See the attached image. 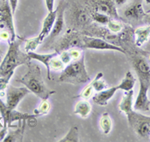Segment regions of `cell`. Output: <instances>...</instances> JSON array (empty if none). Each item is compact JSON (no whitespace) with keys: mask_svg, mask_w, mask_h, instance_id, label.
I'll return each instance as SVG.
<instances>
[{"mask_svg":"<svg viewBox=\"0 0 150 142\" xmlns=\"http://www.w3.org/2000/svg\"><path fill=\"white\" fill-rule=\"evenodd\" d=\"M89 83L92 85V87H93L95 92H98V91H101V90H103V89L108 87L107 83H106L105 80L103 79L102 72H98L97 75L94 77L93 80H90V82Z\"/></svg>","mask_w":150,"mask_h":142,"instance_id":"cell-24","label":"cell"},{"mask_svg":"<svg viewBox=\"0 0 150 142\" xmlns=\"http://www.w3.org/2000/svg\"><path fill=\"white\" fill-rule=\"evenodd\" d=\"M13 17L14 14L11 10L8 0H1L0 1V30H7L10 33V41L17 39Z\"/></svg>","mask_w":150,"mask_h":142,"instance_id":"cell-6","label":"cell"},{"mask_svg":"<svg viewBox=\"0 0 150 142\" xmlns=\"http://www.w3.org/2000/svg\"><path fill=\"white\" fill-rule=\"evenodd\" d=\"M27 72L25 75L18 79V82L23 84V86H25L30 92L41 99H49V97L54 94L55 91L47 88L40 66L37 63L31 62V60L27 62Z\"/></svg>","mask_w":150,"mask_h":142,"instance_id":"cell-1","label":"cell"},{"mask_svg":"<svg viewBox=\"0 0 150 142\" xmlns=\"http://www.w3.org/2000/svg\"><path fill=\"white\" fill-rule=\"evenodd\" d=\"M49 67H50V70L61 71L65 67V65L63 62L61 61V59L59 58V55L57 54V55H55L54 57H52L51 60H50Z\"/></svg>","mask_w":150,"mask_h":142,"instance_id":"cell-31","label":"cell"},{"mask_svg":"<svg viewBox=\"0 0 150 142\" xmlns=\"http://www.w3.org/2000/svg\"><path fill=\"white\" fill-rule=\"evenodd\" d=\"M0 40L1 41H10L11 36L7 30H0Z\"/></svg>","mask_w":150,"mask_h":142,"instance_id":"cell-35","label":"cell"},{"mask_svg":"<svg viewBox=\"0 0 150 142\" xmlns=\"http://www.w3.org/2000/svg\"><path fill=\"white\" fill-rule=\"evenodd\" d=\"M30 91L24 87H15L13 85H9L6 88V104L12 109H16L20 101L25 97Z\"/></svg>","mask_w":150,"mask_h":142,"instance_id":"cell-10","label":"cell"},{"mask_svg":"<svg viewBox=\"0 0 150 142\" xmlns=\"http://www.w3.org/2000/svg\"><path fill=\"white\" fill-rule=\"evenodd\" d=\"M58 55H59V58L61 59V61L64 63V65H67V64L72 61L68 50H62V51L58 52Z\"/></svg>","mask_w":150,"mask_h":142,"instance_id":"cell-34","label":"cell"},{"mask_svg":"<svg viewBox=\"0 0 150 142\" xmlns=\"http://www.w3.org/2000/svg\"><path fill=\"white\" fill-rule=\"evenodd\" d=\"M81 49H93V50H112V51L121 52L127 55V52L122 47L110 43L106 40L94 36H87L82 34V44Z\"/></svg>","mask_w":150,"mask_h":142,"instance_id":"cell-7","label":"cell"},{"mask_svg":"<svg viewBox=\"0 0 150 142\" xmlns=\"http://www.w3.org/2000/svg\"><path fill=\"white\" fill-rule=\"evenodd\" d=\"M80 138H79V130L76 126H72L69 129L68 132L66 133L63 138H61L58 142H79Z\"/></svg>","mask_w":150,"mask_h":142,"instance_id":"cell-27","label":"cell"},{"mask_svg":"<svg viewBox=\"0 0 150 142\" xmlns=\"http://www.w3.org/2000/svg\"><path fill=\"white\" fill-rule=\"evenodd\" d=\"M99 127H100V130L104 135L110 134L113 127V120L109 115V113L104 112L101 115L100 119H99Z\"/></svg>","mask_w":150,"mask_h":142,"instance_id":"cell-23","label":"cell"},{"mask_svg":"<svg viewBox=\"0 0 150 142\" xmlns=\"http://www.w3.org/2000/svg\"><path fill=\"white\" fill-rule=\"evenodd\" d=\"M50 109H51V104H50L49 100L42 99L40 104L34 109L33 114H35L37 117L44 116V115H47L50 112Z\"/></svg>","mask_w":150,"mask_h":142,"instance_id":"cell-25","label":"cell"},{"mask_svg":"<svg viewBox=\"0 0 150 142\" xmlns=\"http://www.w3.org/2000/svg\"><path fill=\"white\" fill-rule=\"evenodd\" d=\"M42 41L38 38V36H35L33 38H29V39L24 40V52L28 53V52L35 51L38 47L40 46V44Z\"/></svg>","mask_w":150,"mask_h":142,"instance_id":"cell-26","label":"cell"},{"mask_svg":"<svg viewBox=\"0 0 150 142\" xmlns=\"http://www.w3.org/2000/svg\"><path fill=\"white\" fill-rule=\"evenodd\" d=\"M146 5H150V0H144Z\"/></svg>","mask_w":150,"mask_h":142,"instance_id":"cell-42","label":"cell"},{"mask_svg":"<svg viewBox=\"0 0 150 142\" xmlns=\"http://www.w3.org/2000/svg\"><path fill=\"white\" fill-rule=\"evenodd\" d=\"M9 128L7 126H4L2 129H0V141H3L4 138L6 137L7 133H8Z\"/></svg>","mask_w":150,"mask_h":142,"instance_id":"cell-38","label":"cell"},{"mask_svg":"<svg viewBox=\"0 0 150 142\" xmlns=\"http://www.w3.org/2000/svg\"><path fill=\"white\" fill-rule=\"evenodd\" d=\"M91 110H92V105L89 102V100L82 98L81 100H79L76 103L73 113L75 115H77V116L81 117V118H87L90 115Z\"/></svg>","mask_w":150,"mask_h":142,"instance_id":"cell-20","label":"cell"},{"mask_svg":"<svg viewBox=\"0 0 150 142\" xmlns=\"http://www.w3.org/2000/svg\"><path fill=\"white\" fill-rule=\"evenodd\" d=\"M67 50H68L69 55H70V57H71L72 61H73V60H76V59L80 58L82 55H83L80 48L72 47V48H69V49H67Z\"/></svg>","mask_w":150,"mask_h":142,"instance_id":"cell-33","label":"cell"},{"mask_svg":"<svg viewBox=\"0 0 150 142\" xmlns=\"http://www.w3.org/2000/svg\"><path fill=\"white\" fill-rule=\"evenodd\" d=\"M27 54V57L29 60H34V61H37V62H40L42 63L43 65L45 66L46 68V71H47V77L48 79H50V67H49V63H50V60H51L52 57H54L55 55L58 54L57 51H54V52H51V53H47V54H44V53H37L35 51H32V52H28Z\"/></svg>","mask_w":150,"mask_h":142,"instance_id":"cell-16","label":"cell"},{"mask_svg":"<svg viewBox=\"0 0 150 142\" xmlns=\"http://www.w3.org/2000/svg\"><path fill=\"white\" fill-rule=\"evenodd\" d=\"M0 114L3 119L4 126H7L8 128L14 127V123L16 122H20L22 120H28L37 118L35 114H29V113H22L19 112L16 109H12V108L7 106V104L4 102L0 97Z\"/></svg>","mask_w":150,"mask_h":142,"instance_id":"cell-5","label":"cell"},{"mask_svg":"<svg viewBox=\"0 0 150 142\" xmlns=\"http://www.w3.org/2000/svg\"><path fill=\"white\" fill-rule=\"evenodd\" d=\"M9 5L11 7V10L13 12V14L16 13V10H17L18 7V0H8Z\"/></svg>","mask_w":150,"mask_h":142,"instance_id":"cell-36","label":"cell"},{"mask_svg":"<svg viewBox=\"0 0 150 142\" xmlns=\"http://www.w3.org/2000/svg\"><path fill=\"white\" fill-rule=\"evenodd\" d=\"M14 75V72L9 73L8 75L0 77V97H3L6 94V88L9 84V81L12 78V76Z\"/></svg>","mask_w":150,"mask_h":142,"instance_id":"cell-30","label":"cell"},{"mask_svg":"<svg viewBox=\"0 0 150 142\" xmlns=\"http://www.w3.org/2000/svg\"><path fill=\"white\" fill-rule=\"evenodd\" d=\"M73 22L76 24V26H83L88 25L92 21L91 18V10H87V8H76V10L73 12Z\"/></svg>","mask_w":150,"mask_h":142,"instance_id":"cell-17","label":"cell"},{"mask_svg":"<svg viewBox=\"0 0 150 142\" xmlns=\"http://www.w3.org/2000/svg\"><path fill=\"white\" fill-rule=\"evenodd\" d=\"M143 22L145 23V24H150V12L149 13H146L145 14V16L143 17Z\"/></svg>","mask_w":150,"mask_h":142,"instance_id":"cell-40","label":"cell"},{"mask_svg":"<svg viewBox=\"0 0 150 142\" xmlns=\"http://www.w3.org/2000/svg\"><path fill=\"white\" fill-rule=\"evenodd\" d=\"M106 25H107L108 30H109L111 33H114V34L120 33L122 31L123 27H124L123 23H121L119 20H117V19H110Z\"/></svg>","mask_w":150,"mask_h":142,"instance_id":"cell-29","label":"cell"},{"mask_svg":"<svg viewBox=\"0 0 150 142\" xmlns=\"http://www.w3.org/2000/svg\"><path fill=\"white\" fill-rule=\"evenodd\" d=\"M8 43V51L0 63V77L12 73L18 66L27 63L29 61L27 54L20 50V40L15 39L14 41Z\"/></svg>","mask_w":150,"mask_h":142,"instance_id":"cell-3","label":"cell"},{"mask_svg":"<svg viewBox=\"0 0 150 142\" xmlns=\"http://www.w3.org/2000/svg\"><path fill=\"white\" fill-rule=\"evenodd\" d=\"M54 4H55V0H45V5H46L48 11L54 10Z\"/></svg>","mask_w":150,"mask_h":142,"instance_id":"cell-37","label":"cell"},{"mask_svg":"<svg viewBox=\"0 0 150 142\" xmlns=\"http://www.w3.org/2000/svg\"><path fill=\"white\" fill-rule=\"evenodd\" d=\"M89 7L92 8V10L102 12L107 14L108 16L113 19L121 20L117 13V8L114 0H85Z\"/></svg>","mask_w":150,"mask_h":142,"instance_id":"cell-9","label":"cell"},{"mask_svg":"<svg viewBox=\"0 0 150 142\" xmlns=\"http://www.w3.org/2000/svg\"><path fill=\"white\" fill-rule=\"evenodd\" d=\"M57 16V9H54L52 11H48V14L46 15V17L44 18L42 22V28H41L40 33L38 34V38L41 40V41H44L45 38L49 35L50 31H51L53 24L55 22V19H56Z\"/></svg>","mask_w":150,"mask_h":142,"instance_id":"cell-15","label":"cell"},{"mask_svg":"<svg viewBox=\"0 0 150 142\" xmlns=\"http://www.w3.org/2000/svg\"><path fill=\"white\" fill-rule=\"evenodd\" d=\"M119 90L118 86H113V87H107L101 91L95 92L92 96V101L93 103H95L96 105L99 106H106L108 104V102L112 99V97L114 96L116 91Z\"/></svg>","mask_w":150,"mask_h":142,"instance_id":"cell-13","label":"cell"},{"mask_svg":"<svg viewBox=\"0 0 150 142\" xmlns=\"http://www.w3.org/2000/svg\"><path fill=\"white\" fill-rule=\"evenodd\" d=\"M26 120H22L19 124V126L14 130H8L6 137L4 138L3 142H16V141H22L23 140V135H24V130H25V125H26Z\"/></svg>","mask_w":150,"mask_h":142,"instance_id":"cell-21","label":"cell"},{"mask_svg":"<svg viewBox=\"0 0 150 142\" xmlns=\"http://www.w3.org/2000/svg\"><path fill=\"white\" fill-rule=\"evenodd\" d=\"M114 2H115V4H116V6H123L124 4H126L127 2H128V0H114Z\"/></svg>","mask_w":150,"mask_h":142,"instance_id":"cell-39","label":"cell"},{"mask_svg":"<svg viewBox=\"0 0 150 142\" xmlns=\"http://www.w3.org/2000/svg\"><path fill=\"white\" fill-rule=\"evenodd\" d=\"M135 36V45L137 47H141L150 39V24H146L145 26H140L134 30Z\"/></svg>","mask_w":150,"mask_h":142,"instance_id":"cell-18","label":"cell"},{"mask_svg":"<svg viewBox=\"0 0 150 142\" xmlns=\"http://www.w3.org/2000/svg\"><path fill=\"white\" fill-rule=\"evenodd\" d=\"M132 64L137 73V77H143V78L150 79V63L145 57H132Z\"/></svg>","mask_w":150,"mask_h":142,"instance_id":"cell-14","label":"cell"},{"mask_svg":"<svg viewBox=\"0 0 150 142\" xmlns=\"http://www.w3.org/2000/svg\"><path fill=\"white\" fill-rule=\"evenodd\" d=\"M90 76L86 70L85 58L82 55L80 58L73 60L61 70L58 81L60 83L83 84L90 82Z\"/></svg>","mask_w":150,"mask_h":142,"instance_id":"cell-2","label":"cell"},{"mask_svg":"<svg viewBox=\"0 0 150 142\" xmlns=\"http://www.w3.org/2000/svg\"><path fill=\"white\" fill-rule=\"evenodd\" d=\"M149 12H150V8L148 9V10H147V11H145V13H149Z\"/></svg>","mask_w":150,"mask_h":142,"instance_id":"cell-43","label":"cell"},{"mask_svg":"<svg viewBox=\"0 0 150 142\" xmlns=\"http://www.w3.org/2000/svg\"><path fill=\"white\" fill-rule=\"evenodd\" d=\"M133 96H134L133 90L125 91L119 103V110L122 113H124L126 117L130 115V113H132L134 110L133 109Z\"/></svg>","mask_w":150,"mask_h":142,"instance_id":"cell-19","label":"cell"},{"mask_svg":"<svg viewBox=\"0 0 150 142\" xmlns=\"http://www.w3.org/2000/svg\"><path fill=\"white\" fill-rule=\"evenodd\" d=\"M145 11L142 6V0H134L123 10V16L127 20L140 21L145 16Z\"/></svg>","mask_w":150,"mask_h":142,"instance_id":"cell-12","label":"cell"},{"mask_svg":"<svg viewBox=\"0 0 150 142\" xmlns=\"http://www.w3.org/2000/svg\"><path fill=\"white\" fill-rule=\"evenodd\" d=\"M135 83H136V79H135L134 75L131 71H127L125 76L123 77V79L120 81V83L118 84V89L119 90H123L125 91H130L133 90L135 86Z\"/></svg>","mask_w":150,"mask_h":142,"instance_id":"cell-22","label":"cell"},{"mask_svg":"<svg viewBox=\"0 0 150 142\" xmlns=\"http://www.w3.org/2000/svg\"><path fill=\"white\" fill-rule=\"evenodd\" d=\"M139 91L135 101L133 102V109L137 112L150 111V99L148 97V89L150 86V79L138 77Z\"/></svg>","mask_w":150,"mask_h":142,"instance_id":"cell-8","label":"cell"},{"mask_svg":"<svg viewBox=\"0 0 150 142\" xmlns=\"http://www.w3.org/2000/svg\"><path fill=\"white\" fill-rule=\"evenodd\" d=\"M65 8L64 5L62 3H60L57 7V16L55 19V22L53 24V27L51 31H50L48 37V41L53 42L55 38H57L59 35H61V33H63L64 28H65Z\"/></svg>","mask_w":150,"mask_h":142,"instance_id":"cell-11","label":"cell"},{"mask_svg":"<svg viewBox=\"0 0 150 142\" xmlns=\"http://www.w3.org/2000/svg\"><path fill=\"white\" fill-rule=\"evenodd\" d=\"M91 18L93 21H95L96 23L102 24V25H106L108 23V21L110 20V16H108L107 14L102 13V12H98L95 10H91Z\"/></svg>","mask_w":150,"mask_h":142,"instance_id":"cell-28","label":"cell"},{"mask_svg":"<svg viewBox=\"0 0 150 142\" xmlns=\"http://www.w3.org/2000/svg\"><path fill=\"white\" fill-rule=\"evenodd\" d=\"M4 127V123H3V119L2 117H0V129H2Z\"/></svg>","mask_w":150,"mask_h":142,"instance_id":"cell-41","label":"cell"},{"mask_svg":"<svg viewBox=\"0 0 150 142\" xmlns=\"http://www.w3.org/2000/svg\"><path fill=\"white\" fill-rule=\"evenodd\" d=\"M94 93H95V91H94L92 85H91L90 83H88V85H87L86 87L83 89V91L81 92L80 96H81L82 98H83V99L89 100L90 98H92V96H93Z\"/></svg>","mask_w":150,"mask_h":142,"instance_id":"cell-32","label":"cell"},{"mask_svg":"<svg viewBox=\"0 0 150 142\" xmlns=\"http://www.w3.org/2000/svg\"><path fill=\"white\" fill-rule=\"evenodd\" d=\"M128 124L137 136L145 140H150V116H146L133 110L127 116Z\"/></svg>","mask_w":150,"mask_h":142,"instance_id":"cell-4","label":"cell"}]
</instances>
